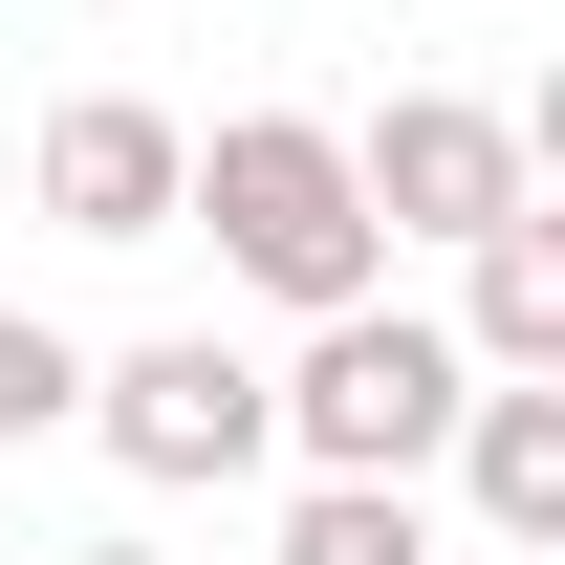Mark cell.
<instances>
[{"instance_id":"obj_9","label":"cell","mask_w":565,"mask_h":565,"mask_svg":"<svg viewBox=\"0 0 565 565\" xmlns=\"http://www.w3.org/2000/svg\"><path fill=\"white\" fill-rule=\"evenodd\" d=\"M66 414H87V349L44 327V305H0V457H22V435H66Z\"/></svg>"},{"instance_id":"obj_6","label":"cell","mask_w":565,"mask_h":565,"mask_svg":"<svg viewBox=\"0 0 565 565\" xmlns=\"http://www.w3.org/2000/svg\"><path fill=\"white\" fill-rule=\"evenodd\" d=\"M435 457H457V500H479V544H522V565L565 544V370H479Z\"/></svg>"},{"instance_id":"obj_1","label":"cell","mask_w":565,"mask_h":565,"mask_svg":"<svg viewBox=\"0 0 565 565\" xmlns=\"http://www.w3.org/2000/svg\"><path fill=\"white\" fill-rule=\"evenodd\" d=\"M174 239H217L282 327H327V305H370V282H392V239H370L349 131H327V109H217L196 174H174Z\"/></svg>"},{"instance_id":"obj_3","label":"cell","mask_w":565,"mask_h":565,"mask_svg":"<svg viewBox=\"0 0 565 565\" xmlns=\"http://www.w3.org/2000/svg\"><path fill=\"white\" fill-rule=\"evenodd\" d=\"M66 435H109L152 500H196V479H262L282 457V414H262V349H217V327H152V349H87V414Z\"/></svg>"},{"instance_id":"obj_8","label":"cell","mask_w":565,"mask_h":565,"mask_svg":"<svg viewBox=\"0 0 565 565\" xmlns=\"http://www.w3.org/2000/svg\"><path fill=\"white\" fill-rule=\"evenodd\" d=\"M282 565H435V500L414 479H305L282 500Z\"/></svg>"},{"instance_id":"obj_10","label":"cell","mask_w":565,"mask_h":565,"mask_svg":"<svg viewBox=\"0 0 565 565\" xmlns=\"http://www.w3.org/2000/svg\"><path fill=\"white\" fill-rule=\"evenodd\" d=\"M66 565H174V544H66Z\"/></svg>"},{"instance_id":"obj_5","label":"cell","mask_w":565,"mask_h":565,"mask_svg":"<svg viewBox=\"0 0 565 565\" xmlns=\"http://www.w3.org/2000/svg\"><path fill=\"white\" fill-rule=\"evenodd\" d=\"M174 174H196V131L152 87H66L44 109V217L66 239H174Z\"/></svg>"},{"instance_id":"obj_2","label":"cell","mask_w":565,"mask_h":565,"mask_svg":"<svg viewBox=\"0 0 565 565\" xmlns=\"http://www.w3.org/2000/svg\"><path fill=\"white\" fill-rule=\"evenodd\" d=\"M457 392H479V370H457V327H435V305H392V282H370V305H327V327L262 370V414H282V457H305V479H435Z\"/></svg>"},{"instance_id":"obj_4","label":"cell","mask_w":565,"mask_h":565,"mask_svg":"<svg viewBox=\"0 0 565 565\" xmlns=\"http://www.w3.org/2000/svg\"><path fill=\"white\" fill-rule=\"evenodd\" d=\"M349 196H370V239H500L544 196V131L479 87H392V109H349Z\"/></svg>"},{"instance_id":"obj_7","label":"cell","mask_w":565,"mask_h":565,"mask_svg":"<svg viewBox=\"0 0 565 565\" xmlns=\"http://www.w3.org/2000/svg\"><path fill=\"white\" fill-rule=\"evenodd\" d=\"M457 370H565V217L544 196L500 239H457Z\"/></svg>"}]
</instances>
